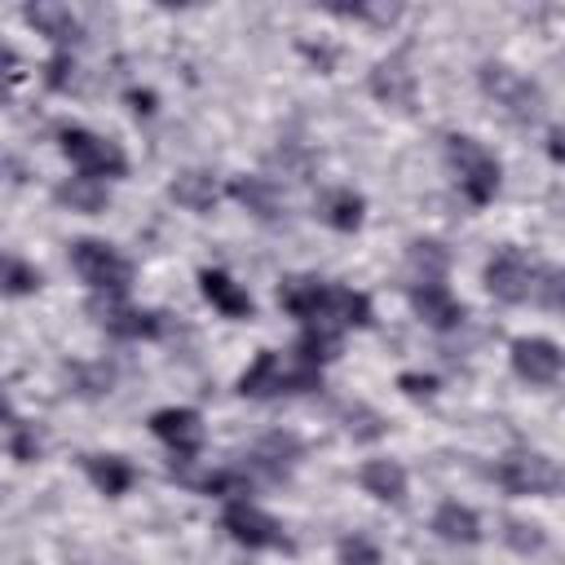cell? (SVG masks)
I'll use <instances>...</instances> for the list:
<instances>
[{"label": "cell", "instance_id": "cell-11", "mask_svg": "<svg viewBox=\"0 0 565 565\" xmlns=\"http://www.w3.org/2000/svg\"><path fill=\"white\" fill-rule=\"evenodd\" d=\"M150 433H154V437L168 446V455L181 459V463L199 459V455H203V441H207V424H203V415H199L194 406H163V411H154V415H150Z\"/></svg>", "mask_w": 565, "mask_h": 565}, {"label": "cell", "instance_id": "cell-31", "mask_svg": "<svg viewBox=\"0 0 565 565\" xmlns=\"http://www.w3.org/2000/svg\"><path fill=\"white\" fill-rule=\"evenodd\" d=\"M9 450H13V459H18V463H31V459L40 455V441H35V433H31L22 419L9 428Z\"/></svg>", "mask_w": 565, "mask_h": 565}, {"label": "cell", "instance_id": "cell-15", "mask_svg": "<svg viewBox=\"0 0 565 565\" xmlns=\"http://www.w3.org/2000/svg\"><path fill=\"white\" fill-rule=\"evenodd\" d=\"M433 534H437L441 543H450V547H477V543L486 539L477 508H468V503H459V499H441V503H437V512H433Z\"/></svg>", "mask_w": 565, "mask_h": 565}, {"label": "cell", "instance_id": "cell-33", "mask_svg": "<svg viewBox=\"0 0 565 565\" xmlns=\"http://www.w3.org/2000/svg\"><path fill=\"white\" fill-rule=\"evenodd\" d=\"M18 424V415H13V402H9V388L0 384V428H13Z\"/></svg>", "mask_w": 565, "mask_h": 565}, {"label": "cell", "instance_id": "cell-6", "mask_svg": "<svg viewBox=\"0 0 565 565\" xmlns=\"http://www.w3.org/2000/svg\"><path fill=\"white\" fill-rule=\"evenodd\" d=\"M71 265L93 296H128V287H132V260L106 238H75Z\"/></svg>", "mask_w": 565, "mask_h": 565}, {"label": "cell", "instance_id": "cell-34", "mask_svg": "<svg viewBox=\"0 0 565 565\" xmlns=\"http://www.w3.org/2000/svg\"><path fill=\"white\" fill-rule=\"evenodd\" d=\"M13 66H18V57H13V53L0 44V75H4V71H13Z\"/></svg>", "mask_w": 565, "mask_h": 565}, {"label": "cell", "instance_id": "cell-26", "mask_svg": "<svg viewBox=\"0 0 565 565\" xmlns=\"http://www.w3.org/2000/svg\"><path fill=\"white\" fill-rule=\"evenodd\" d=\"M252 481H256V477H252L247 468H234V463H230V468H212L207 477H199L194 490L207 494V499H225V503H230V499H252Z\"/></svg>", "mask_w": 565, "mask_h": 565}, {"label": "cell", "instance_id": "cell-4", "mask_svg": "<svg viewBox=\"0 0 565 565\" xmlns=\"http://www.w3.org/2000/svg\"><path fill=\"white\" fill-rule=\"evenodd\" d=\"M57 150H62V159L79 177H93V181H124L128 177V154L106 132H93V128L71 124V128L57 132Z\"/></svg>", "mask_w": 565, "mask_h": 565}, {"label": "cell", "instance_id": "cell-24", "mask_svg": "<svg viewBox=\"0 0 565 565\" xmlns=\"http://www.w3.org/2000/svg\"><path fill=\"white\" fill-rule=\"evenodd\" d=\"M53 199H57L62 207H71V212L97 216V212H106L110 190H106V181H93V177H71V181H62V185L53 190Z\"/></svg>", "mask_w": 565, "mask_h": 565}, {"label": "cell", "instance_id": "cell-29", "mask_svg": "<svg viewBox=\"0 0 565 565\" xmlns=\"http://www.w3.org/2000/svg\"><path fill=\"white\" fill-rule=\"evenodd\" d=\"M335 561L340 565H380V547L366 534H344L335 543Z\"/></svg>", "mask_w": 565, "mask_h": 565}, {"label": "cell", "instance_id": "cell-22", "mask_svg": "<svg viewBox=\"0 0 565 565\" xmlns=\"http://www.w3.org/2000/svg\"><path fill=\"white\" fill-rule=\"evenodd\" d=\"M230 199H238L260 221H274L278 207H282V194H278V185L269 177H234L230 181Z\"/></svg>", "mask_w": 565, "mask_h": 565}, {"label": "cell", "instance_id": "cell-10", "mask_svg": "<svg viewBox=\"0 0 565 565\" xmlns=\"http://www.w3.org/2000/svg\"><path fill=\"white\" fill-rule=\"evenodd\" d=\"M93 318L106 335L115 340H159L163 335V313L128 305V296H93Z\"/></svg>", "mask_w": 565, "mask_h": 565}, {"label": "cell", "instance_id": "cell-5", "mask_svg": "<svg viewBox=\"0 0 565 565\" xmlns=\"http://www.w3.org/2000/svg\"><path fill=\"white\" fill-rule=\"evenodd\" d=\"M490 477L499 481L503 494L512 499H556L561 494V463L547 450H508Z\"/></svg>", "mask_w": 565, "mask_h": 565}, {"label": "cell", "instance_id": "cell-14", "mask_svg": "<svg viewBox=\"0 0 565 565\" xmlns=\"http://www.w3.org/2000/svg\"><path fill=\"white\" fill-rule=\"evenodd\" d=\"M199 291L203 300L221 313V318H234V322H247L256 313V300L247 296L243 282H234L225 269H199Z\"/></svg>", "mask_w": 565, "mask_h": 565}, {"label": "cell", "instance_id": "cell-12", "mask_svg": "<svg viewBox=\"0 0 565 565\" xmlns=\"http://www.w3.org/2000/svg\"><path fill=\"white\" fill-rule=\"evenodd\" d=\"M406 300H411V313H415L424 327H433V331H455V327H463V318H468L463 300L446 287V278L411 282V287H406Z\"/></svg>", "mask_w": 565, "mask_h": 565}, {"label": "cell", "instance_id": "cell-9", "mask_svg": "<svg viewBox=\"0 0 565 565\" xmlns=\"http://www.w3.org/2000/svg\"><path fill=\"white\" fill-rule=\"evenodd\" d=\"M508 362H512V375L530 388H552L561 380V366H565V353L552 335H516L508 344Z\"/></svg>", "mask_w": 565, "mask_h": 565}, {"label": "cell", "instance_id": "cell-2", "mask_svg": "<svg viewBox=\"0 0 565 565\" xmlns=\"http://www.w3.org/2000/svg\"><path fill=\"white\" fill-rule=\"evenodd\" d=\"M441 154H446V168L459 185V194L472 203V207H486L499 199V185H503V163L494 159V150L468 132H450L441 141Z\"/></svg>", "mask_w": 565, "mask_h": 565}, {"label": "cell", "instance_id": "cell-28", "mask_svg": "<svg viewBox=\"0 0 565 565\" xmlns=\"http://www.w3.org/2000/svg\"><path fill=\"white\" fill-rule=\"evenodd\" d=\"M503 543L512 547V552H521V556H534V552H543L547 547V530L539 525V521H503Z\"/></svg>", "mask_w": 565, "mask_h": 565}, {"label": "cell", "instance_id": "cell-8", "mask_svg": "<svg viewBox=\"0 0 565 565\" xmlns=\"http://www.w3.org/2000/svg\"><path fill=\"white\" fill-rule=\"evenodd\" d=\"M539 269H543V260H534V256H525L521 247L503 243V247L486 260L481 282H486V291H490L499 305H534Z\"/></svg>", "mask_w": 565, "mask_h": 565}, {"label": "cell", "instance_id": "cell-27", "mask_svg": "<svg viewBox=\"0 0 565 565\" xmlns=\"http://www.w3.org/2000/svg\"><path fill=\"white\" fill-rule=\"evenodd\" d=\"M406 265H411V282H428V278H446V247L437 238H415L406 247Z\"/></svg>", "mask_w": 565, "mask_h": 565}, {"label": "cell", "instance_id": "cell-25", "mask_svg": "<svg viewBox=\"0 0 565 565\" xmlns=\"http://www.w3.org/2000/svg\"><path fill=\"white\" fill-rule=\"evenodd\" d=\"M40 287H44V274H40L26 256H18V252H4V247H0V296L22 300V296H35Z\"/></svg>", "mask_w": 565, "mask_h": 565}, {"label": "cell", "instance_id": "cell-18", "mask_svg": "<svg viewBox=\"0 0 565 565\" xmlns=\"http://www.w3.org/2000/svg\"><path fill=\"white\" fill-rule=\"evenodd\" d=\"M358 486L375 503H406V494H411V477L397 459H366L358 468Z\"/></svg>", "mask_w": 565, "mask_h": 565}, {"label": "cell", "instance_id": "cell-30", "mask_svg": "<svg viewBox=\"0 0 565 565\" xmlns=\"http://www.w3.org/2000/svg\"><path fill=\"white\" fill-rule=\"evenodd\" d=\"M534 305H543V309H561V269H556V265H543V269H539Z\"/></svg>", "mask_w": 565, "mask_h": 565}, {"label": "cell", "instance_id": "cell-7", "mask_svg": "<svg viewBox=\"0 0 565 565\" xmlns=\"http://www.w3.org/2000/svg\"><path fill=\"white\" fill-rule=\"evenodd\" d=\"M221 525H225V534H230L238 547H247V552H291L287 525H282L274 512H265L256 499H230V503L221 508Z\"/></svg>", "mask_w": 565, "mask_h": 565}, {"label": "cell", "instance_id": "cell-32", "mask_svg": "<svg viewBox=\"0 0 565 565\" xmlns=\"http://www.w3.org/2000/svg\"><path fill=\"white\" fill-rule=\"evenodd\" d=\"M397 384H402L411 397H433V393H437V380H433V375H411V371H406Z\"/></svg>", "mask_w": 565, "mask_h": 565}, {"label": "cell", "instance_id": "cell-16", "mask_svg": "<svg viewBox=\"0 0 565 565\" xmlns=\"http://www.w3.org/2000/svg\"><path fill=\"white\" fill-rule=\"evenodd\" d=\"M313 216H318L322 225L340 230V234H353V230H362V221H366V199H362L353 185H331V190L318 194Z\"/></svg>", "mask_w": 565, "mask_h": 565}, {"label": "cell", "instance_id": "cell-1", "mask_svg": "<svg viewBox=\"0 0 565 565\" xmlns=\"http://www.w3.org/2000/svg\"><path fill=\"white\" fill-rule=\"evenodd\" d=\"M278 305L300 322V327H331V331H362L375 322V305L366 291L313 278V274H291L278 282Z\"/></svg>", "mask_w": 565, "mask_h": 565}, {"label": "cell", "instance_id": "cell-20", "mask_svg": "<svg viewBox=\"0 0 565 565\" xmlns=\"http://www.w3.org/2000/svg\"><path fill=\"white\" fill-rule=\"evenodd\" d=\"M296 459H300V441H296L291 433H269V437L252 450V468H256L260 477H269V481H287L291 468H296Z\"/></svg>", "mask_w": 565, "mask_h": 565}, {"label": "cell", "instance_id": "cell-19", "mask_svg": "<svg viewBox=\"0 0 565 565\" xmlns=\"http://www.w3.org/2000/svg\"><path fill=\"white\" fill-rule=\"evenodd\" d=\"M481 79H486V93H490L503 110H512V115H530V110H534L539 88H534L530 79L512 75L508 66H486V71H481Z\"/></svg>", "mask_w": 565, "mask_h": 565}, {"label": "cell", "instance_id": "cell-35", "mask_svg": "<svg viewBox=\"0 0 565 565\" xmlns=\"http://www.w3.org/2000/svg\"><path fill=\"white\" fill-rule=\"evenodd\" d=\"M547 141H552V146H547V150H552V159H561V128H552V132H547Z\"/></svg>", "mask_w": 565, "mask_h": 565}, {"label": "cell", "instance_id": "cell-3", "mask_svg": "<svg viewBox=\"0 0 565 565\" xmlns=\"http://www.w3.org/2000/svg\"><path fill=\"white\" fill-rule=\"evenodd\" d=\"M313 388H322V371H313L296 358H282L274 349H260L252 358V366L238 375L243 397H291V393H313Z\"/></svg>", "mask_w": 565, "mask_h": 565}, {"label": "cell", "instance_id": "cell-13", "mask_svg": "<svg viewBox=\"0 0 565 565\" xmlns=\"http://www.w3.org/2000/svg\"><path fill=\"white\" fill-rule=\"evenodd\" d=\"M415 71L406 66V53H393L384 57L375 71H371V97L380 106H393V110H411L415 106Z\"/></svg>", "mask_w": 565, "mask_h": 565}, {"label": "cell", "instance_id": "cell-21", "mask_svg": "<svg viewBox=\"0 0 565 565\" xmlns=\"http://www.w3.org/2000/svg\"><path fill=\"white\" fill-rule=\"evenodd\" d=\"M22 18H26L40 35H49L57 49H71V44L79 40V18H75L66 4H26Z\"/></svg>", "mask_w": 565, "mask_h": 565}, {"label": "cell", "instance_id": "cell-17", "mask_svg": "<svg viewBox=\"0 0 565 565\" xmlns=\"http://www.w3.org/2000/svg\"><path fill=\"white\" fill-rule=\"evenodd\" d=\"M79 468H84L88 486H93L97 494H106V499H119V494H128V490L137 486V468H132L124 455H110V450H106V455H102V450L84 455Z\"/></svg>", "mask_w": 565, "mask_h": 565}, {"label": "cell", "instance_id": "cell-23", "mask_svg": "<svg viewBox=\"0 0 565 565\" xmlns=\"http://www.w3.org/2000/svg\"><path fill=\"white\" fill-rule=\"evenodd\" d=\"M185 212H212L216 207V199H221V185L212 181V172H203V168H190V172H181L177 181H172V190H168Z\"/></svg>", "mask_w": 565, "mask_h": 565}]
</instances>
